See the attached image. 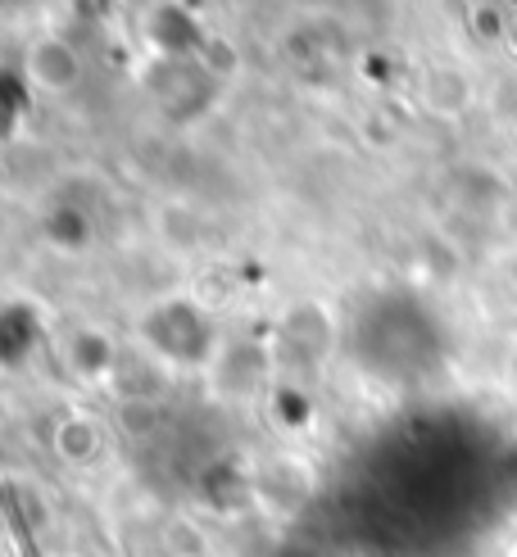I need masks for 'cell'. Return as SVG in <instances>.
I'll return each instance as SVG.
<instances>
[{
	"label": "cell",
	"instance_id": "obj_5",
	"mask_svg": "<svg viewBox=\"0 0 517 557\" xmlns=\"http://www.w3.org/2000/svg\"><path fill=\"white\" fill-rule=\"evenodd\" d=\"M513 557H517V553H513Z\"/></svg>",
	"mask_w": 517,
	"mask_h": 557
},
{
	"label": "cell",
	"instance_id": "obj_4",
	"mask_svg": "<svg viewBox=\"0 0 517 557\" xmlns=\"http://www.w3.org/2000/svg\"><path fill=\"white\" fill-rule=\"evenodd\" d=\"M504 41H508V50L517 54V18H508V23H504Z\"/></svg>",
	"mask_w": 517,
	"mask_h": 557
},
{
	"label": "cell",
	"instance_id": "obj_3",
	"mask_svg": "<svg viewBox=\"0 0 517 557\" xmlns=\"http://www.w3.org/2000/svg\"><path fill=\"white\" fill-rule=\"evenodd\" d=\"M50 444H54V454H60L64 462H73V467H91V462L104 454V431H100L96 417L73 412V417H60V422H54Z\"/></svg>",
	"mask_w": 517,
	"mask_h": 557
},
{
	"label": "cell",
	"instance_id": "obj_1",
	"mask_svg": "<svg viewBox=\"0 0 517 557\" xmlns=\"http://www.w3.org/2000/svg\"><path fill=\"white\" fill-rule=\"evenodd\" d=\"M23 77L33 82L41 96H54L64 100L82 87V77H87V64H82V50L69 41V37H33L23 50Z\"/></svg>",
	"mask_w": 517,
	"mask_h": 557
},
{
	"label": "cell",
	"instance_id": "obj_2",
	"mask_svg": "<svg viewBox=\"0 0 517 557\" xmlns=\"http://www.w3.org/2000/svg\"><path fill=\"white\" fill-rule=\"evenodd\" d=\"M418 104H422V114H431V119L458 123L477 104V77L463 64H454V60L427 64L422 77H418Z\"/></svg>",
	"mask_w": 517,
	"mask_h": 557
}]
</instances>
